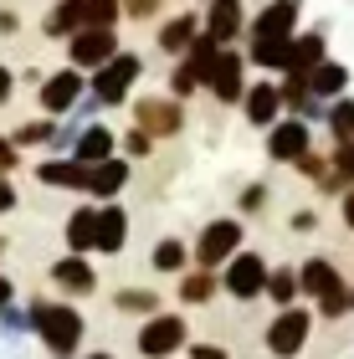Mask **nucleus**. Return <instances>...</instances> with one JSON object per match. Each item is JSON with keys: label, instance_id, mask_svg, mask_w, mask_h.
Segmentation results:
<instances>
[{"label": "nucleus", "instance_id": "obj_12", "mask_svg": "<svg viewBox=\"0 0 354 359\" xmlns=\"http://www.w3.org/2000/svg\"><path fill=\"white\" fill-rule=\"evenodd\" d=\"M211 93L221 97V103H236V97H247V88H241V57L236 52H221V62L211 67Z\"/></svg>", "mask_w": 354, "mask_h": 359}, {"label": "nucleus", "instance_id": "obj_20", "mask_svg": "<svg viewBox=\"0 0 354 359\" xmlns=\"http://www.w3.org/2000/svg\"><path fill=\"white\" fill-rule=\"evenodd\" d=\"M252 62L257 67H287L293 62V36H252Z\"/></svg>", "mask_w": 354, "mask_h": 359}, {"label": "nucleus", "instance_id": "obj_7", "mask_svg": "<svg viewBox=\"0 0 354 359\" xmlns=\"http://www.w3.org/2000/svg\"><path fill=\"white\" fill-rule=\"evenodd\" d=\"M118 57V41H114V26H83L72 36V62L77 67H103V62Z\"/></svg>", "mask_w": 354, "mask_h": 359}, {"label": "nucleus", "instance_id": "obj_45", "mask_svg": "<svg viewBox=\"0 0 354 359\" xmlns=\"http://www.w3.org/2000/svg\"><path fill=\"white\" fill-rule=\"evenodd\" d=\"M344 226H354V190L344 195Z\"/></svg>", "mask_w": 354, "mask_h": 359}, {"label": "nucleus", "instance_id": "obj_15", "mask_svg": "<svg viewBox=\"0 0 354 359\" xmlns=\"http://www.w3.org/2000/svg\"><path fill=\"white\" fill-rule=\"evenodd\" d=\"M72 159H77V165H103V159H114V134H108L103 123L83 128L77 144H72Z\"/></svg>", "mask_w": 354, "mask_h": 359}, {"label": "nucleus", "instance_id": "obj_47", "mask_svg": "<svg viewBox=\"0 0 354 359\" xmlns=\"http://www.w3.org/2000/svg\"><path fill=\"white\" fill-rule=\"evenodd\" d=\"M0 252H6V241H0Z\"/></svg>", "mask_w": 354, "mask_h": 359}, {"label": "nucleus", "instance_id": "obj_11", "mask_svg": "<svg viewBox=\"0 0 354 359\" xmlns=\"http://www.w3.org/2000/svg\"><path fill=\"white\" fill-rule=\"evenodd\" d=\"M298 283H303V298H329L334 287H344V277L334 272V262H324V257H308V262L298 267Z\"/></svg>", "mask_w": 354, "mask_h": 359}, {"label": "nucleus", "instance_id": "obj_9", "mask_svg": "<svg viewBox=\"0 0 354 359\" xmlns=\"http://www.w3.org/2000/svg\"><path fill=\"white\" fill-rule=\"evenodd\" d=\"M134 118L139 128H149L154 139H165V134H180V103H165V97H144V103L134 108Z\"/></svg>", "mask_w": 354, "mask_h": 359}, {"label": "nucleus", "instance_id": "obj_24", "mask_svg": "<svg viewBox=\"0 0 354 359\" xmlns=\"http://www.w3.org/2000/svg\"><path fill=\"white\" fill-rule=\"evenodd\" d=\"M344 83H349V72L339 67V62H318V67L308 72L313 97H334V93H344Z\"/></svg>", "mask_w": 354, "mask_h": 359}, {"label": "nucleus", "instance_id": "obj_17", "mask_svg": "<svg viewBox=\"0 0 354 359\" xmlns=\"http://www.w3.org/2000/svg\"><path fill=\"white\" fill-rule=\"evenodd\" d=\"M52 283L57 287H67V292H93V267L83 262V252H72V257H62V262H52Z\"/></svg>", "mask_w": 354, "mask_h": 359}, {"label": "nucleus", "instance_id": "obj_35", "mask_svg": "<svg viewBox=\"0 0 354 359\" xmlns=\"http://www.w3.org/2000/svg\"><path fill=\"white\" fill-rule=\"evenodd\" d=\"M298 170H303V175H308V180H329V175H324V159H318L313 149H308V154H303V159H298Z\"/></svg>", "mask_w": 354, "mask_h": 359}, {"label": "nucleus", "instance_id": "obj_25", "mask_svg": "<svg viewBox=\"0 0 354 359\" xmlns=\"http://www.w3.org/2000/svg\"><path fill=\"white\" fill-rule=\"evenodd\" d=\"M159 46H165V52H190V46H196V15H175V21L159 31Z\"/></svg>", "mask_w": 354, "mask_h": 359}, {"label": "nucleus", "instance_id": "obj_31", "mask_svg": "<svg viewBox=\"0 0 354 359\" xmlns=\"http://www.w3.org/2000/svg\"><path fill=\"white\" fill-rule=\"evenodd\" d=\"M329 128L339 134V144H354V103H334L329 108Z\"/></svg>", "mask_w": 354, "mask_h": 359}, {"label": "nucleus", "instance_id": "obj_13", "mask_svg": "<svg viewBox=\"0 0 354 359\" xmlns=\"http://www.w3.org/2000/svg\"><path fill=\"white\" fill-rule=\"evenodd\" d=\"M123 185H128V165H123V159H103V165H88V195H98V201H114Z\"/></svg>", "mask_w": 354, "mask_h": 359}, {"label": "nucleus", "instance_id": "obj_30", "mask_svg": "<svg viewBox=\"0 0 354 359\" xmlns=\"http://www.w3.org/2000/svg\"><path fill=\"white\" fill-rule=\"evenodd\" d=\"M118 308H123V313H144V318H154L159 298H154L149 287H123V292H118Z\"/></svg>", "mask_w": 354, "mask_h": 359}, {"label": "nucleus", "instance_id": "obj_32", "mask_svg": "<svg viewBox=\"0 0 354 359\" xmlns=\"http://www.w3.org/2000/svg\"><path fill=\"white\" fill-rule=\"evenodd\" d=\"M123 0H88V26H114Z\"/></svg>", "mask_w": 354, "mask_h": 359}, {"label": "nucleus", "instance_id": "obj_43", "mask_svg": "<svg viewBox=\"0 0 354 359\" xmlns=\"http://www.w3.org/2000/svg\"><path fill=\"white\" fill-rule=\"evenodd\" d=\"M11 298H15V287H11V277H0V313L11 308Z\"/></svg>", "mask_w": 354, "mask_h": 359}, {"label": "nucleus", "instance_id": "obj_2", "mask_svg": "<svg viewBox=\"0 0 354 359\" xmlns=\"http://www.w3.org/2000/svg\"><path fill=\"white\" fill-rule=\"evenodd\" d=\"M185 339H190V329H185L180 313H154V318H144V329H139V354L144 359H170Z\"/></svg>", "mask_w": 354, "mask_h": 359}, {"label": "nucleus", "instance_id": "obj_26", "mask_svg": "<svg viewBox=\"0 0 354 359\" xmlns=\"http://www.w3.org/2000/svg\"><path fill=\"white\" fill-rule=\"evenodd\" d=\"M318 62H324V36H298L293 41V62H287V72H313Z\"/></svg>", "mask_w": 354, "mask_h": 359}, {"label": "nucleus", "instance_id": "obj_1", "mask_svg": "<svg viewBox=\"0 0 354 359\" xmlns=\"http://www.w3.org/2000/svg\"><path fill=\"white\" fill-rule=\"evenodd\" d=\"M31 334L46 344L52 359H72L83 344V313L72 303H31Z\"/></svg>", "mask_w": 354, "mask_h": 359}, {"label": "nucleus", "instance_id": "obj_22", "mask_svg": "<svg viewBox=\"0 0 354 359\" xmlns=\"http://www.w3.org/2000/svg\"><path fill=\"white\" fill-rule=\"evenodd\" d=\"M205 31H211V36H216L221 46H226V41L236 36V31H241V6H236V0H216L211 15H205Z\"/></svg>", "mask_w": 354, "mask_h": 359}, {"label": "nucleus", "instance_id": "obj_38", "mask_svg": "<svg viewBox=\"0 0 354 359\" xmlns=\"http://www.w3.org/2000/svg\"><path fill=\"white\" fill-rule=\"evenodd\" d=\"M339 175L354 180V144H339Z\"/></svg>", "mask_w": 354, "mask_h": 359}, {"label": "nucleus", "instance_id": "obj_23", "mask_svg": "<svg viewBox=\"0 0 354 359\" xmlns=\"http://www.w3.org/2000/svg\"><path fill=\"white\" fill-rule=\"evenodd\" d=\"M128 236V216L118 205H103V221H98V252H118Z\"/></svg>", "mask_w": 354, "mask_h": 359}, {"label": "nucleus", "instance_id": "obj_36", "mask_svg": "<svg viewBox=\"0 0 354 359\" xmlns=\"http://www.w3.org/2000/svg\"><path fill=\"white\" fill-rule=\"evenodd\" d=\"M190 359H231V354L216 349V344H190Z\"/></svg>", "mask_w": 354, "mask_h": 359}, {"label": "nucleus", "instance_id": "obj_19", "mask_svg": "<svg viewBox=\"0 0 354 359\" xmlns=\"http://www.w3.org/2000/svg\"><path fill=\"white\" fill-rule=\"evenodd\" d=\"M98 221H103V210H72V221H67V247H72V252H98Z\"/></svg>", "mask_w": 354, "mask_h": 359}, {"label": "nucleus", "instance_id": "obj_4", "mask_svg": "<svg viewBox=\"0 0 354 359\" xmlns=\"http://www.w3.org/2000/svg\"><path fill=\"white\" fill-rule=\"evenodd\" d=\"M308 334H313V313L308 308H282V313L272 318V329H267V349L278 359H293L303 344H308Z\"/></svg>", "mask_w": 354, "mask_h": 359}, {"label": "nucleus", "instance_id": "obj_5", "mask_svg": "<svg viewBox=\"0 0 354 359\" xmlns=\"http://www.w3.org/2000/svg\"><path fill=\"white\" fill-rule=\"evenodd\" d=\"M241 252V221H211L200 231V241H196V262L200 267H226L231 257Z\"/></svg>", "mask_w": 354, "mask_h": 359}, {"label": "nucleus", "instance_id": "obj_39", "mask_svg": "<svg viewBox=\"0 0 354 359\" xmlns=\"http://www.w3.org/2000/svg\"><path fill=\"white\" fill-rule=\"evenodd\" d=\"M15 165V139H0V175Z\"/></svg>", "mask_w": 354, "mask_h": 359}, {"label": "nucleus", "instance_id": "obj_44", "mask_svg": "<svg viewBox=\"0 0 354 359\" xmlns=\"http://www.w3.org/2000/svg\"><path fill=\"white\" fill-rule=\"evenodd\" d=\"M11 88H15V77H11V67H0V103L11 97Z\"/></svg>", "mask_w": 354, "mask_h": 359}, {"label": "nucleus", "instance_id": "obj_21", "mask_svg": "<svg viewBox=\"0 0 354 359\" xmlns=\"http://www.w3.org/2000/svg\"><path fill=\"white\" fill-rule=\"evenodd\" d=\"M278 108H282V88L262 83V88H252V93H247V118H252L257 128H267L272 118H278Z\"/></svg>", "mask_w": 354, "mask_h": 359}, {"label": "nucleus", "instance_id": "obj_10", "mask_svg": "<svg viewBox=\"0 0 354 359\" xmlns=\"http://www.w3.org/2000/svg\"><path fill=\"white\" fill-rule=\"evenodd\" d=\"M77 97H83V77L77 72H57V77H46V88H41V108L46 113H72Z\"/></svg>", "mask_w": 354, "mask_h": 359}, {"label": "nucleus", "instance_id": "obj_40", "mask_svg": "<svg viewBox=\"0 0 354 359\" xmlns=\"http://www.w3.org/2000/svg\"><path fill=\"white\" fill-rule=\"evenodd\" d=\"M262 201H267V190H262V185H252L247 195H241V210H257V205H262Z\"/></svg>", "mask_w": 354, "mask_h": 359}, {"label": "nucleus", "instance_id": "obj_29", "mask_svg": "<svg viewBox=\"0 0 354 359\" xmlns=\"http://www.w3.org/2000/svg\"><path fill=\"white\" fill-rule=\"evenodd\" d=\"M298 292H303L298 272H272V277H267V298H272V303H282V308H287V303L298 298Z\"/></svg>", "mask_w": 354, "mask_h": 359}, {"label": "nucleus", "instance_id": "obj_37", "mask_svg": "<svg viewBox=\"0 0 354 359\" xmlns=\"http://www.w3.org/2000/svg\"><path fill=\"white\" fill-rule=\"evenodd\" d=\"M6 210H15V185L0 175V216H6Z\"/></svg>", "mask_w": 354, "mask_h": 359}, {"label": "nucleus", "instance_id": "obj_41", "mask_svg": "<svg viewBox=\"0 0 354 359\" xmlns=\"http://www.w3.org/2000/svg\"><path fill=\"white\" fill-rule=\"evenodd\" d=\"M313 226H318L313 210H298V216H293V231H313Z\"/></svg>", "mask_w": 354, "mask_h": 359}, {"label": "nucleus", "instance_id": "obj_46", "mask_svg": "<svg viewBox=\"0 0 354 359\" xmlns=\"http://www.w3.org/2000/svg\"><path fill=\"white\" fill-rule=\"evenodd\" d=\"M88 359H114V354H88Z\"/></svg>", "mask_w": 354, "mask_h": 359}, {"label": "nucleus", "instance_id": "obj_16", "mask_svg": "<svg viewBox=\"0 0 354 359\" xmlns=\"http://www.w3.org/2000/svg\"><path fill=\"white\" fill-rule=\"evenodd\" d=\"M293 21H298V0H272V6L257 15L252 36H293Z\"/></svg>", "mask_w": 354, "mask_h": 359}, {"label": "nucleus", "instance_id": "obj_27", "mask_svg": "<svg viewBox=\"0 0 354 359\" xmlns=\"http://www.w3.org/2000/svg\"><path fill=\"white\" fill-rule=\"evenodd\" d=\"M211 292H216L211 267H200V272H180V298H185V303H211Z\"/></svg>", "mask_w": 354, "mask_h": 359}, {"label": "nucleus", "instance_id": "obj_42", "mask_svg": "<svg viewBox=\"0 0 354 359\" xmlns=\"http://www.w3.org/2000/svg\"><path fill=\"white\" fill-rule=\"evenodd\" d=\"M123 6H128V15H149L159 0H123Z\"/></svg>", "mask_w": 354, "mask_h": 359}, {"label": "nucleus", "instance_id": "obj_28", "mask_svg": "<svg viewBox=\"0 0 354 359\" xmlns=\"http://www.w3.org/2000/svg\"><path fill=\"white\" fill-rule=\"evenodd\" d=\"M185 241H175V236H165V241H159V247H154V267L159 272H185Z\"/></svg>", "mask_w": 354, "mask_h": 359}, {"label": "nucleus", "instance_id": "obj_14", "mask_svg": "<svg viewBox=\"0 0 354 359\" xmlns=\"http://www.w3.org/2000/svg\"><path fill=\"white\" fill-rule=\"evenodd\" d=\"M36 180L52 190H88V165H77V159H46L36 170Z\"/></svg>", "mask_w": 354, "mask_h": 359}, {"label": "nucleus", "instance_id": "obj_3", "mask_svg": "<svg viewBox=\"0 0 354 359\" xmlns=\"http://www.w3.org/2000/svg\"><path fill=\"white\" fill-rule=\"evenodd\" d=\"M267 277H272L267 257H257V252H236L231 262H226V292H231L236 303H252V298H262V292H267Z\"/></svg>", "mask_w": 354, "mask_h": 359}, {"label": "nucleus", "instance_id": "obj_6", "mask_svg": "<svg viewBox=\"0 0 354 359\" xmlns=\"http://www.w3.org/2000/svg\"><path fill=\"white\" fill-rule=\"evenodd\" d=\"M139 67H144V62H139V57H128V52H118L114 62H103L98 77H93V97H98L103 108H108V103H123V93L134 88Z\"/></svg>", "mask_w": 354, "mask_h": 359}, {"label": "nucleus", "instance_id": "obj_8", "mask_svg": "<svg viewBox=\"0 0 354 359\" xmlns=\"http://www.w3.org/2000/svg\"><path fill=\"white\" fill-rule=\"evenodd\" d=\"M267 154H272V159H282V165H298V159L308 154V123H303V118L278 123V128L267 134Z\"/></svg>", "mask_w": 354, "mask_h": 359}, {"label": "nucleus", "instance_id": "obj_34", "mask_svg": "<svg viewBox=\"0 0 354 359\" xmlns=\"http://www.w3.org/2000/svg\"><path fill=\"white\" fill-rule=\"evenodd\" d=\"M196 83H200V72L190 67V62H185V67H175V93H180V97L196 93Z\"/></svg>", "mask_w": 354, "mask_h": 359}, {"label": "nucleus", "instance_id": "obj_18", "mask_svg": "<svg viewBox=\"0 0 354 359\" xmlns=\"http://www.w3.org/2000/svg\"><path fill=\"white\" fill-rule=\"evenodd\" d=\"M83 26H88V0H62L46 15V36H77Z\"/></svg>", "mask_w": 354, "mask_h": 359}, {"label": "nucleus", "instance_id": "obj_33", "mask_svg": "<svg viewBox=\"0 0 354 359\" xmlns=\"http://www.w3.org/2000/svg\"><path fill=\"white\" fill-rule=\"evenodd\" d=\"M52 139V123H26V128H15V144H46Z\"/></svg>", "mask_w": 354, "mask_h": 359}]
</instances>
